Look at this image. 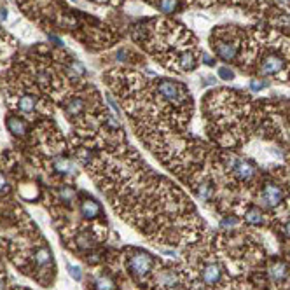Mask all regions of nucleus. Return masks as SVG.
I'll list each match as a JSON object with an SVG mask.
<instances>
[{
	"instance_id": "obj_12",
	"label": "nucleus",
	"mask_w": 290,
	"mask_h": 290,
	"mask_svg": "<svg viewBox=\"0 0 290 290\" xmlns=\"http://www.w3.org/2000/svg\"><path fill=\"white\" fill-rule=\"evenodd\" d=\"M53 170L56 173H61V175H76L77 168L76 165L67 158H54L53 159Z\"/></svg>"
},
{
	"instance_id": "obj_10",
	"label": "nucleus",
	"mask_w": 290,
	"mask_h": 290,
	"mask_svg": "<svg viewBox=\"0 0 290 290\" xmlns=\"http://www.w3.org/2000/svg\"><path fill=\"white\" fill-rule=\"evenodd\" d=\"M33 261L39 269L53 268V254H51L49 247H39L33 254Z\"/></svg>"
},
{
	"instance_id": "obj_23",
	"label": "nucleus",
	"mask_w": 290,
	"mask_h": 290,
	"mask_svg": "<svg viewBox=\"0 0 290 290\" xmlns=\"http://www.w3.org/2000/svg\"><path fill=\"white\" fill-rule=\"evenodd\" d=\"M283 231H285V236H287V238H290V220L285 224V229H283Z\"/></svg>"
},
{
	"instance_id": "obj_14",
	"label": "nucleus",
	"mask_w": 290,
	"mask_h": 290,
	"mask_svg": "<svg viewBox=\"0 0 290 290\" xmlns=\"http://www.w3.org/2000/svg\"><path fill=\"white\" fill-rule=\"evenodd\" d=\"M152 4L165 14H173L180 9V0H154Z\"/></svg>"
},
{
	"instance_id": "obj_8",
	"label": "nucleus",
	"mask_w": 290,
	"mask_h": 290,
	"mask_svg": "<svg viewBox=\"0 0 290 290\" xmlns=\"http://www.w3.org/2000/svg\"><path fill=\"white\" fill-rule=\"evenodd\" d=\"M262 199L268 203V206L275 208L278 204H282L283 191L278 186H275V184H266L264 189H262Z\"/></svg>"
},
{
	"instance_id": "obj_20",
	"label": "nucleus",
	"mask_w": 290,
	"mask_h": 290,
	"mask_svg": "<svg viewBox=\"0 0 290 290\" xmlns=\"http://www.w3.org/2000/svg\"><path fill=\"white\" fill-rule=\"evenodd\" d=\"M67 269H68V273H70V276H72L74 280H81V278H83V275H81V269H79V268H76V266L67 264Z\"/></svg>"
},
{
	"instance_id": "obj_13",
	"label": "nucleus",
	"mask_w": 290,
	"mask_h": 290,
	"mask_svg": "<svg viewBox=\"0 0 290 290\" xmlns=\"http://www.w3.org/2000/svg\"><path fill=\"white\" fill-rule=\"evenodd\" d=\"M7 128L14 136H23L28 131V124H26L25 119L19 117V115H11V117L7 119Z\"/></svg>"
},
{
	"instance_id": "obj_7",
	"label": "nucleus",
	"mask_w": 290,
	"mask_h": 290,
	"mask_svg": "<svg viewBox=\"0 0 290 290\" xmlns=\"http://www.w3.org/2000/svg\"><path fill=\"white\" fill-rule=\"evenodd\" d=\"M39 97L33 93H21L18 97V100H16V105L14 107L18 108L19 112H23V114H33V112L39 108Z\"/></svg>"
},
{
	"instance_id": "obj_9",
	"label": "nucleus",
	"mask_w": 290,
	"mask_h": 290,
	"mask_svg": "<svg viewBox=\"0 0 290 290\" xmlns=\"http://www.w3.org/2000/svg\"><path fill=\"white\" fill-rule=\"evenodd\" d=\"M81 215H83L84 219H98L101 215V206L97 199L93 197H86V199L81 201Z\"/></svg>"
},
{
	"instance_id": "obj_3",
	"label": "nucleus",
	"mask_w": 290,
	"mask_h": 290,
	"mask_svg": "<svg viewBox=\"0 0 290 290\" xmlns=\"http://www.w3.org/2000/svg\"><path fill=\"white\" fill-rule=\"evenodd\" d=\"M259 70L264 76H278V74H283V70H285V60L280 54L271 53L261 60Z\"/></svg>"
},
{
	"instance_id": "obj_2",
	"label": "nucleus",
	"mask_w": 290,
	"mask_h": 290,
	"mask_svg": "<svg viewBox=\"0 0 290 290\" xmlns=\"http://www.w3.org/2000/svg\"><path fill=\"white\" fill-rule=\"evenodd\" d=\"M152 268H154V257L151 254L143 250H131L128 257V269L133 276L142 278V276L149 275Z\"/></svg>"
},
{
	"instance_id": "obj_17",
	"label": "nucleus",
	"mask_w": 290,
	"mask_h": 290,
	"mask_svg": "<svg viewBox=\"0 0 290 290\" xmlns=\"http://www.w3.org/2000/svg\"><path fill=\"white\" fill-rule=\"evenodd\" d=\"M196 193L203 201H208L211 197V194H213V187H211V184L208 180H201L196 186Z\"/></svg>"
},
{
	"instance_id": "obj_16",
	"label": "nucleus",
	"mask_w": 290,
	"mask_h": 290,
	"mask_svg": "<svg viewBox=\"0 0 290 290\" xmlns=\"http://www.w3.org/2000/svg\"><path fill=\"white\" fill-rule=\"evenodd\" d=\"M93 289L95 290H115V283L110 276L100 275L93 280Z\"/></svg>"
},
{
	"instance_id": "obj_4",
	"label": "nucleus",
	"mask_w": 290,
	"mask_h": 290,
	"mask_svg": "<svg viewBox=\"0 0 290 290\" xmlns=\"http://www.w3.org/2000/svg\"><path fill=\"white\" fill-rule=\"evenodd\" d=\"M227 168L240 180H250L255 175V166L250 161H247V159L231 158V161H227Z\"/></svg>"
},
{
	"instance_id": "obj_22",
	"label": "nucleus",
	"mask_w": 290,
	"mask_h": 290,
	"mask_svg": "<svg viewBox=\"0 0 290 290\" xmlns=\"http://www.w3.org/2000/svg\"><path fill=\"white\" fill-rule=\"evenodd\" d=\"M236 222L238 220L234 219V217H226V219L222 220V227H233V226H236Z\"/></svg>"
},
{
	"instance_id": "obj_6",
	"label": "nucleus",
	"mask_w": 290,
	"mask_h": 290,
	"mask_svg": "<svg viewBox=\"0 0 290 290\" xmlns=\"http://www.w3.org/2000/svg\"><path fill=\"white\" fill-rule=\"evenodd\" d=\"M222 275H224L222 266L217 264V262H208V264H204L203 269H201V280H203V283L208 287H213V285H217V283H220Z\"/></svg>"
},
{
	"instance_id": "obj_21",
	"label": "nucleus",
	"mask_w": 290,
	"mask_h": 290,
	"mask_svg": "<svg viewBox=\"0 0 290 290\" xmlns=\"http://www.w3.org/2000/svg\"><path fill=\"white\" fill-rule=\"evenodd\" d=\"M269 86V83H266V81H252L250 83V88L254 91H259V90H262V88H268Z\"/></svg>"
},
{
	"instance_id": "obj_1",
	"label": "nucleus",
	"mask_w": 290,
	"mask_h": 290,
	"mask_svg": "<svg viewBox=\"0 0 290 290\" xmlns=\"http://www.w3.org/2000/svg\"><path fill=\"white\" fill-rule=\"evenodd\" d=\"M243 30L236 26H220L213 30L211 35V47L215 54L224 61H236L245 46Z\"/></svg>"
},
{
	"instance_id": "obj_19",
	"label": "nucleus",
	"mask_w": 290,
	"mask_h": 290,
	"mask_svg": "<svg viewBox=\"0 0 290 290\" xmlns=\"http://www.w3.org/2000/svg\"><path fill=\"white\" fill-rule=\"evenodd\" d=\"M9 193V182L7 179H5V175L2 172H0V196L2 194H7Z\"/></svg>"
},
{
	"instance_id": "obj_15",
	"label": "nucleus",
	"mask_w": 290,
	"mask_h": 290,
	"mask_svg": "<svg viewBox=\"0 0 290 290\" xmlns=\"http://www.w3.org/2000/svg\"><path fill=\"white\" fill-rule=\"evenodd\" d=\"M245 220H247V224H250V226H261V224L264 222V213H262L257 206H252L245 211Z\"/></svg>"
},
{
	"instance_id": "obj_11",
	"label": "nucleus",
	"mask_w": 290,
	"mask_h": 290,
	"mask_svg": "<svg viewBox=\"0 0 290 290\" xmlns=\"http://www.w3.org/2000/svg\"><path fill=\"white\" fill-rule=\"evenodd\" d=\"M289 276V266L283 261H275L269 266V280L275 283H282Z\"/></svg>"
},
{
	"instance_id": "obj_18",
	"label": "nucleus",
	"mask_w": 290,
	"mask_h": 290,
	"mask_svg": "<svg viewBox=\"0 0 290 290\" xmlns=\"http://www.w3.org/2000/svg\"><path fill=\"white\" fill-rule=\"evenodd\" d=\"M219 76L222 77L224 81H231V79H234V72L229 70L227 67H220L219 68Z\"/></svg>"
},
{
	"instance_id": "obj_5",
	"label": "nucleus",
	"mask_w": 290,
	"mask_h": 290,
	"mask_svg": "<svg viewBox=\"0 0 290 290\" xmlns=\"http://www.w3.org/2000/svg\"><path fill=\"white\" fill-rule=\"evenodd\" d=\"M156 278H158V283L161 285V289H165V290H177L182 285V276H180V273L173 268H165V269H161V273H159V269H158Z\"/></svg>"
}]
</instances>
